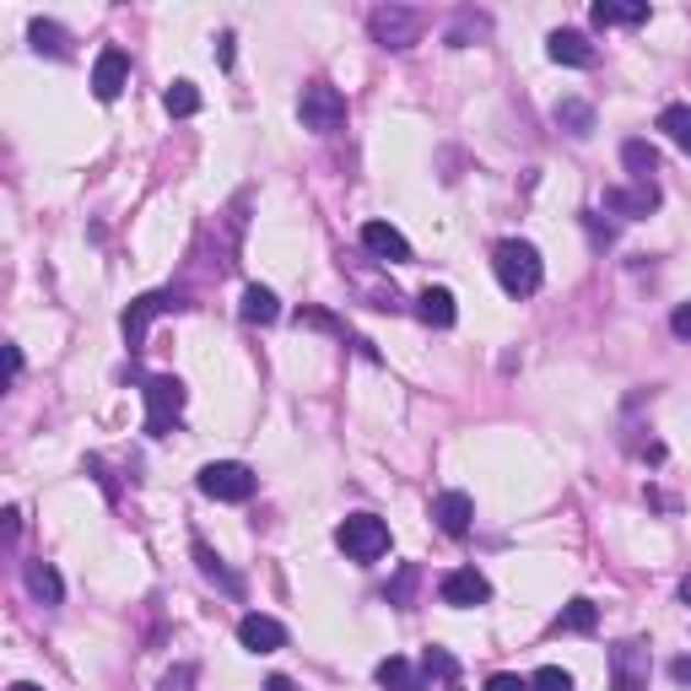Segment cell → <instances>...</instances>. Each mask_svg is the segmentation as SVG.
Instances as JSON below:
<instances>
[{"mask_svg": "<svg viewBox=\"0 0 691 691\" xmlns=\"http://www.w3.org/2000/svg\"><path fill=\"white\" fill-rule=\"evenodd\" d=\"M141 394H146V433H152V438H163V433H168V427L179 422V411H185V400H189L185 378L152 374Z\"/></svg>", "mask_w": 691, "mask_h": 691, "instance_id": "3957f363", "label": "cell"}, {"mask_svg": "<svg viewBox=\"0 0 691 691\" xmlns=\"http://www.w3.org/2000/svg\"><path fill=\"white\" fill-rule=\"evenodd\" d=\"M594 622H600L594 600H567L562 616H557V632H594Z\"/></svg>", "mask_w": 691, "mask_h": 691, "instance_id": "484cf974", "label": "cell"}, {"mask_svg": "<svg viewBox=\"0 0 691 691\" xmlns=\"http://www.w3.org/2000/svg\"><path fill=\"white\" fill-rule=\"evenodd\" d=\"M298 114H303V125L314 130V135H335V130L346 125V98H341V87H330V81H309Z\"/></svg>", "mask_w": 691, "mask_h": 691, "instance_id": "5b68a950", "label": "cell"}, {"mask_svg": "<svg viewBox=\"0 0 691 691\" xmlns=\"http://www.w3.org/2000/svg\"><path fill=\"white\" fill-rule=\"evenodd\" d=\"M681 600H687V605H691V572H687V578H681Z\"/></svg>", "mask_w": 691, "mask_h": 691, "instance_id": "ab89813d", "label": "cell"}, {"mask_svg": "<svg viewBox=\"0 0 691 691\" xmlns=\"http://www.w3.org/2000/svg\"><path fill=\"white\" fill-rule=\"evenodd\" d=\"M194 481H200V492L216 498V503H249L254 487H259V476H254L249 465H238V459H216V465H205Z\"/></svg>", "mask_w": 691, "mask_h": 691, "instance_id": "277c9868", "label": "cell"}, {"mask_svg": "<svg viewBox=\"0 0 691 691\" xmlns=\"http://www.w3.org/2000/svg\"><path fill=\"white\" fill-rule=\"evenodd\" d=\"M265 691H298V681H287V676H270V681H265Z\"/></svg>", "mask_w": 691, "mask_h": 691, "instance_id": "f35d334b", "label": "cell"}, {"mask_svg": "<svg viewBox=\"0 0 691 691\" xmlns=\"http://www.w3.org/2000/svg\"><path fill=\"white\" fill-rule=\"evenodd\" d=\"M546 55L557 65H572V70H589L594 65V44L578 33V27H557L551 38H546Z\"/></svg>", "mask_w": 691, "mask_h": 691, "instance_id": "7c38bea8", "label": "cell"}, {"mask_svg": "<svg viewBox=\"0 0 691 691\" xmlns=\"http://www.w3.org/2000/svg\"><path fill=\"white\" fill-rule=\"evenodd\" d=\"M335 546L352 557V562H378L389 551V524L378 513H346L341 530H335Z\"/></svg>", "mask_w": 691, "mask_h": 691, "instance_id": "7a4b0ae2", "label": "cell"}, {"mask_svg": "<svg viewBox=\"0 0 691 691\" xmlns=\"http://www.w3.org/2000/svg\"><path fill=\"white\" fill-rule=\"evenodd\" d=\"M11 691H44V687H33V681H16V687H11Z\"/></svg>", "mask_w": 691, "mask_h": 691, "instance_id": "60d3db41", "label": "cell"}, {"mask_svg": "<svg viewBox=\"0 0 691 691\" xmlns=\"http://www.w3.org/2000/svg\"><path fill=\"white\" fill-rule=\"evenodd\" d=\"M374 676H378V687H383V691H427L422 670H416L411 659H400V654H389V659L378 665Z\"/></svg>", "mask_w": 691, "mask_h": 691, "instance_id": "2e32d148", "label": "cell"}, {"mask_svg": "<svg viewBox=\"0 0 691 691\" xmlns=\"http://www.w3.org/2000/svg\"><path fill=\"white\" fill-rule=\"evenodd\" d=\"M27 44H33L38 55H49V60H65V55H70V33H65L60 22H44V16L27 27Z\"/></svg>", "mask_w": 691, "mask_h": 691, "instance_id": "44dd1931", "label": "cell"}, {"mask_svg": "<svg viewBox=\"0 0 691 691\" xmlns=\"http://www.w3.org/2000/svg\"><path fill=\"white\" fill-rule=\"evenodd\" d=\"M194 687V665H179V670H168V681H163V691H189Z\"/></svg>", "mask_w": 691, "mask_h": 691, "instance_id": "d6a6232c", "label": "cell"}, {"mask_svg": "<svg viewBox=\"0 0 691 691\" xmlns=\"http://www.w3.org/2000/svg\"><path fill=\"white\" fill-rule=\"evenodd\" d=\"M433 519H438V530L443 535H470V519H476V503L465 498V492H438L433 498Z\"/></svg>", "mask_w": 691, "mask_h": 691, "instance_id": "4fadbf2b", "label": "cell"}, {"mask_svg": "<svg viewBox=\"0 0 691 691\" xmlns=\"http://www.w3.org/2000/svg\"><path fill=\"white\" fill-rule=\"evenodd\" d=\"M298 324H309V330H330V335H346V324H341V319H330L324 309H303Z\"/></svg>", "mask_w": 691, "mask_h": 691, "instance_id": "1f68e13d", "label": "cell"}, {"mask_svg": "<svg viewBox=\"0 0 691 691\" xmlns=\"http://www.w3.org/2000/svg\"><path fill=\"white\" fill-rule=\"evenodd\" d=\"M594 27H643L648 22V5L632 0V5H616V0H594Z\"/></svg>", "mask_w": 691, "mask_h": 691, "instance_id": "ac0fdd59", "label": "cell"}, {"mask_svg": "<svg viewBox=\"0 0 691 691\" xmlns=\"http://www.w3.org/2000/svg\"><path fill=\"white\" fill-rule=\"evenodd\" d=\"M238 643L249 648V654H276V648H287V627L276 622V616H244L238 622Z\"/></svg>", "mask_w": 691, "mask_h": 691, "instance_id": "8fae6325", "label": "cell"}, {"mask_svg": "<svg viewBox=\"0 0 691 691\" xmlns=\"http://www.w3.org/2000/svg\"><path fill=\"white\" fill-rule=\"evenodd\" d=\"M492 270H498V281H503L508 298H535V292H540V281H546L540 249H535V244H524V238H508V244H498V254H492Z\"/></svg>", "mask_w": 691, "mask_h": 691, "instance_id": "6da1fadb", "label": "cell"}, {"mask_svg": "<svg viewBox=\"0 0 691 691\" xmlns=\"http://www.w3.org/2000/svg\"><path fill=\"white\" fill-rule=\"evenodd\" d=\"M368 27H374V38L383 49H411L422 38V11H411V5H378L374 16H368Z\"/></svg>", "mask_w": 691, "mask_h": 691, "instance_id": "8992f818", "label": "cell"}, {"mask_svg": "<svg viewBox=\"0 0 691 691\" xmlns=\"http://www.w3.org/2000/svg\"><path fill=\"white\" fill-rule=\"evenodd\" d=\"M605 211H616V216H654L659 211V185L605 189Z\"/></svg>", "mask_w": 691, "mask_h": 691, "instance_id": "5bb4252c", "label": "cell"}, {"mask_svg": "<svg viewBox=\"0 0 691 691\" xmlns=\"http://www.w3.org/2000/svg\"><path fill=\"white\" fill-rule=\"evenodd\" d=\"M487 691H530V681H519V676H492Z\"/></svg>", "mask_w": 691, "mask_h": 691, "instance_id": "d590c367", "label": "cell"}, {"mask_svg": "<svg viewBox=\"0 0 691 691\" xmlns=\"http://www.w3.org/2000/svg\"><path fill=\"white\" fill-rule=\"evenodd\" d=\"M194 562H200V572H205L211 583H222V589H227L233 600L244 594V578H238V572H227V567H222V557H216V551H211L205 540H194Z\"/></svg>", "mask_w": 691, "mask_h": 691, "instance_id": "7402d4cb", "label": "cell"}, {"mask_svg": "<svg viewBox=\"0 0 691 691\" xmlns=\"http://www.w3.org/2000/svg\"><path fill=\"white\" fill-rule=\"evenodd\" d=\"M622 163H627V174L637 185H654V174H659V152H654L648 141H627V146H622Z\"/></svg>", "mask_w": 691, "mask_h": 691, "instance_id": "cb8c5ba5", "label": "cell"}, {"mask_svg": "<svg viewBox=\"0 0 691 691\" xmlns=\"http://www.w3.org/2000/svg\"><path fill=\"white\" fill-rule=\"evenodd\" d=\"M422 676H427V681L438 676L443 691H465V687H459V659H454L448 648H438V643H433V648L422 654Z\"/></svg>", "mask_w": 691, "mask_h": 691, "instance_id": "603a6c76", "label": "cell"}, {"mask_svg": "<svg viewBox=\"0 0 691 691\" xmlns=\"http://www.w3.org/2000/svg\"><path fill=\"white\" fill-rule=\"evenodd\" d=\"M611 681H616V691H643L648 687V643L627 637V643L611 648Z\"/></svg>", "mask_w": 691, "mask_h": 691, "instance_id": "52a82bcc", "label": "cell"}, {"mask_svg": "<svg viewBox=\"0 0 691 691\" xmlns=\"http://www.w3.org/2000/svg\"><path fill=\"white\" fill-rule=\"evenodd\" d=\"M363 249L389 259V265H411V244H405L389 222H368V227H363Z\"/></svg>", "mask_w": 691, "mask_h": 691, "instance_id": "9a60e30c", "label": "cell"}, {"mask_svg": "<svg viewBox=\"0 0 691 691\" xmlns=\"http://www.w3.org/2000/svg\"><path fill=\"white\" fill-rule=\"evenodd\" d=\"M438 594H443V605L470 611V605H487V600H492V583H487L476 567H454V572L438 583Z\"/></svg>", "mask_w": 691, "mask_h": 691, "instance_id": "ba28073f", "label": "cell"}, {"mask_svg": "<svg viewBox=\"0 0 691 691\" xmlns=\"http://www.w3.org/2000/svg\"><path fill=\"white\" fill-rule=\"evenodd\" d=\"M659 130H665L681 152H691V109H687V103H670V109L659 114Z\"/></svg>", "mask_w": 691, "mask_h": 691, "instance_id": "83f0119b", "label": "cell"}, {"mask_svg": "<svg viewBox=\"0 0 691 691\" xmlns=\"http://www.w3.org/2000/svg\"><path fill=\"white\" fill-rule=\"evenodd\" d=\"M130 81V55L125 49H103L98 65H92V92H98V103H114L120 92H125Z\"/></svg>", "mask_w": 691, "mask_h": 691, "instance_id": "30bf717a", "label": "cell"}, {"mask_svg": "<svg viewBox=\"0 0 691 691\" xmlns=\"http://www.w3.org/2000/svg\"><path fill=\"white\" fill-rule=\"evenodd\" d=\"M0 519H5V524H0V530H5V540H16V535H22V508H5Z\"/></svg>", "mask_w": 691, "mask_h": 691, "instance_id": "e575fe53", "label": "cell"}, {"mask_svg": "<svg viewBox=\"0 0 691 691\" xmlns=\"http://www.w3.org/2000/svg\"><path fill=\"white\" fill-rule=\"evenodd\" d=\"M416 319H422V324H433V330H448V324L459 319L454 292H448V287H427V292L416 298Z\"/></svg>", "mask_w": 691, "mask_h": 691, "instance_id": "e0dca14e", "label": "cell"}, {"mask_svg": "<svg viewBox=\"0 0 691 691\" xmlns=\"http://www.w3.org/2000/svg\"><path fill=\"white\" fill-rule=\"evenodd\" d=\"M670 676H676V681H681V687H691V654H681V659H676V665H670Z\"/></svg>", "mask_w": 691, "mask_h": 691, "instance_id": "74e56055", "label": "cell"}, {"mask_svg": "<svg viewBox=\"0 0 691 691\" xmlns=\"http://www.w3.org/2000/svg\"><path fill=\"white\" fill-rule=\"evenodd\" d=\"M670 330H676L681 341H691V303H681V309L670 314Z\"/></svg>", "mask_w": 691, "mask_h": 691, "instance_id": "836d02e7", "label": "cell"}, {"mask_svg": "<svg viewBox=\"0 0 691 691\" xmlns=\"http://www.w3.org/2000/svg\"><path fill=\"white\" fill-rule=\"evenodd\" d=\"M168 309L179 314V309H185V298H174V292H152V298L130 303V309H125V341H130V352H141V346H146V324H152L157 314H168Z\"/></svg>", "mask_w": 691, "mask_h": 691, "instance_id": "9c48e42d", "label": "cell"}, {"mask_svg": "<svg viewBox=\"0 0 691 691\" xmlns=\"http://www.w3.org/2000/svg\"><path fill=\"white\" fill-rule=\"evenodd\" d=\"M216 65H222V70H233V33H222V38H216Z\"/></svg>", "mask_w": 691, "mask_h": 691, "instance_id": "8d00e7d4", "label": "cell"}, {"mask_svg": "<svg viewBox=\"0 0 691 691\" xmlns=\"http://www.w3.org/2000/svg\"><path fill=\"white\" fill-rule=\"evenodd\" d=\"M557 125H562L572 141H583V135L594 130V109H589L583 98H562V103H557Z\"/></svg>", "mask_w": 691, "mask_h": 691, "instance_id": "d4e9b609", "label": "cell"}, {"mask_svg": "<svg viewBox=\"0 0 691 691\" xmlns=\"http://www.w3.org/2000/svg\"><path fill=\"white\" fill-rule=\"evenodd\" d=\"M163 109H168L174 120H189V114H200V92H194V81H174V87L163 92Z\"/></svg>", "mask_w": 691, "mask_h": 691, "instance_id": "4316f807", "label": "cell"}, {"mask_svg": "<svg viewBox=\"0 0 691 691\" xmlns=\"http://www.w3.org/2000/svg\"><path fill=\"white\" fill-rule=\"evenodd\" d=\"M487 27H492L487 16H476V11H459V16H454V27H448V49H465V44H470V33L481 38Z\"/></svg>", "mask_w": 691, "mask_h": 691, "instance_id": "f1b7e54d", "label": "cell"}, {"mask_svg": "<svg viewBox=\"0 0 691 691\" xmlns=\"http://www.w3.org/2000/svg\"><path fill=\"white\" fill-rule=\"evenodd\" d=\"M530 691H578V687H572V676H567L562 665H546V670L530 676Z\"/></svg>", "mask_w": 691, "mask_h": 691, "instance_id": "f546056e", "label": "cell"}, {"mask_svg": "<svg viewBox=\"0 0 691 691\" xmlns=\"http://www.w3.org/2000/svg\"><path fill=\"white\" fill-rule=\"evenodd\" d=\"M22 578H27V589H33L44 605H60L65 600V578L49 562H22Z\"/></svg>", "mask_w": 691, "mask_h": 691, "instance_id": "ffe728a7", "label": "cell"}, {"mask_svg": "<svg viewBox=\"0 0 691 691\" xmlns=\"http://www.w3.org/2000/svg\"><path fill=\"white\" fill-rule=\"evenodd\" d=\"M238 314H244V324H276L281 319V303H276V292L270 287H244V303H238Z\"/></svg>", "mask_w": 691, "mask_h": 691, "instance_id": "d6986e66", "label": "cell"}, {"mask_svg": "<svg viewBox=\"0 0 691 691\" xmlns=\"http://www.w3.org/2000/svg\"><path fill=\"white\" fill-rule=\"evenodd\" d=\"M411 583H416V567L405 562L400 567V578L389 583V605H411Z\"/></svg>", "mask_w": 691, "mask_h": 691, "instance_id": "4dcf8cb0", "label": "cell"}]
</instances>
